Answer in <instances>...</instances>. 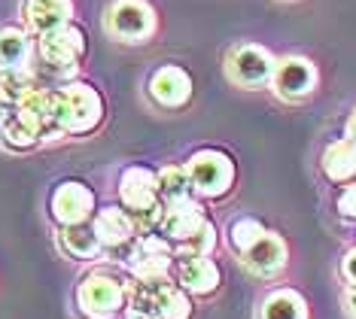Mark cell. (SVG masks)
Masks as SVG:
<instances>
[{
  "mask_svg": "<svg viewBox=\"0 0 356 319\" xmlns=\"http://www.w3.org/2000/svg\"><path fill=\"white\" fill-rule=\"evenodd\" d=\"M55 106V125L64 137H83L95 131L104 119V101L92 85L86 83H67L52 92Z\"/></svg>",
  "mask_w": 356,
  "mask_h": 319,
  "instance_id": "obj_1",
  "label": "cell"
},
{
  "mask_svg": "<svg viewBox=\"0 0 356 319\" xmlns=\"http://www.w3.org/2000/svg\"><path fill=\"white\" fill-rule=\"evenodd\" d=\"M156 10L147 0H113L104 13V31L116 43H147L156 34Z\"/></svg>",
  "mask_w": 356,
  "mask_h": 319,
  "instance_id": "obj_2",
  "label": "cell"
},
{
  "mask_svg": "<svg viewBox=\"0 0 356 319\" xmlns=\"http://www.w3.org/2000/svg\"><path fill=\"white\" fill-rule=\"evenodd\" d=\"M37 52H40V64L52 73V76H74L79 61L86 58V34L76 28L74 22L64 24L58 31L37 37Z\"/></svg>",
  "mask_w": 356,
  "mask_h": 319,
  "instance_id": "obj_3",
  "label": "cell"
},
{
  "mask_svg": "<svg viewBox=\"0 0 356 319\" xmlns=\"http://www.w3.org/2000/svg\"><path fill=\"white\" fill-rule=\"evenodd\" d=\"M128 304V286L110 274H88L76 286V307L86 319H116Z\"/></svg>",
  "mask_w": 356,
  "mask_h": 319,
  "instance_id": "obj_4",
  "label": "cell"
},
{
  "mask_svg": "<svg viewBox=\"0 0 356 319\" xmlns=\"http://www.w3.org/2000/svg\"><path fill=\"white\" fill-rule=\"evenodd\" d=\"M274 67H277V58L265 46H256V43L232 46L229 55H225V76L241 88L271 85Z\"/></svg>",
  "mask_w": 356,
  "mask_h": 319,
  "instance_id": "obj_5",
  "label": "cell"
},
{
  "mask_svg": "<svg viewBox=\"0 0 356 319\" xmlns=\"http://www.w3.org/2000/svg\"><path fill=\"white\" fill-rule=\"evenodd\" d=\"M186 170L192 177V189L201 198H222L234 183V165L220 149H198L186 161Z\"/></svg>",
  "mask_w": 356,
  "mask_h": 319,
  "instance_id": "obj_6",
  "label": "cell"
},
{
  "mask_svg": "<svg viewBox=\"0 0 356 319\" xmlns=\"http://www.w3.org/2000/svg\"><path fill=\"white\" fill-rule=\"evenodd\" d=\"M317 79L320 73L314 67V61L302 58V55H286V58L277 61L274 67V76H271V88L280 101H305L307 95L317 88Z\"/></svg>",
  "mask_w": 356,
  "mask_h": 319,
  "instance_id": "obj_7",
  "label": "cell"
},
{
  "mask_svg": "<svg viewBox=\"0 0 356 319\" xmlns=\"http://www.w3.org/2000/svg\"><path fill=\"white\" fill-rule=\"evenodd\" d=\"M49 213L58 225H79V222H92L95 216V195L86 183L79 179H64L55 186L52 198H49Z\"/></svg>",
  "mask_w": 356,
  "mask_h": 319,
  "instance_id": "obj_8",
  "label": "cell"
},
{
  "mask_svg": "<svg viewBox=\"0 0 356 319\" xmlns=\"http://www.w3.org/2000/svg\"><path fill=\"white\" fill-rule=\"evenodd\" d=\"M13 116H19L25 125H31L40 134V140L43 143H52V140H61V131L55 125V106H52V92H46V88H31L19 97V104H15V113Z\"/></svg>",
  "mask_w": 356,
  "mask_h": 319,
  "instance_id": "obj_9",
  "label": "cell"
},
{
  "mask_svg": "<svg viewBox=\"0 0 356 319\" xmlns=\"http://www.w3.org/2000/svg\"><path fill=\"white\" fill-rule=\"evenodd\" d=\"M147 92L161 110H180L192 97V76L177 64H165L149 76Z\"/></svg>",
  "mask_w": 356,
  "mask_h": 319,
  "instance_id": "obj_10",
  "label": "cell"
},
{
  "mask_svg": "<svg viewBox=\"0 0 356 319\" xmlns=\"http://www.w3.org/2000/svg\"><path fill=\"white\" fill-rule=\"evenodd\" d=\"M119 204L128 213H140L159 207V192H156V174L149 167L131 165L119 177Z\"/></svg>",
  "mask_w": 356,
  "mask_h": 319,
  "instance_id": "obj_11",
  "label": "cell"
},
{
  "mask_svg": "<svg viewBox=\"0 0 356 319\" xmlns=\"http://www.w3.org/2000/svg\"><path fill=\"white\" fill-rule=\"evenodd\" d=\"M207 222L204 216V207H201L198 201H183V204H174V207H165L161 213V222H159V234L165 237V240L174 243V250L186 243L192 234L198 231L201 225Z\"/></svg>",
  "mask_w": 356,
  "mask_h": 319,
  "instance_id": "obj_12",
  "label": "cell"
},
{
  "mask_svg": "<svg viewBox=\"0 0 356 319\" xmlns=\"http://www.w3.org/2000/svg\"><path fill=\"white\" fill-rule=\"evenodd\" d=\"M171 277H156V280H134L128 286V319H159L161 301L174 289Z\"/></svg>",
  "mask_w": 356,
  "mask_h": 319,
  "instance_id": "obj_13",
  "label": "cell"
},
{
  "mask_svg": "<svg viewBox=\"0 0 356 319\" xmlns=\"http://www.w3.org/2000/svg\"><path fill=\"white\" fill-rule=\"evenodd\" d=\"M28 31H34L37 37L58 31L74 19V0H25L22 6Z\"/></svg>",
  "mask_w": 356,
  "mask_h": 319,
  "instance_id": "obj_14",
  "label": "cell"
},
{
  "mask_svg": "<svg viewBox=\"0 0 356 319\" xmlns=\"http://www.w3.org/2000/svg\"><path fill=\"white\" fill-rule=\"evenodd\" d=\"M241 259H244L247 271H253L256 277H274L286 265V240L274 231H265Z\"/></svg>",
  "mask_w": 356,
  "mask_h": 319,
  "instance_id": "obj_15",
  "label": "cell"
},
{
  "mask_svg": "<svg viewBox=\"0 0 356 319\" xmlns=\"http://www.w3.org/2000/svg\"><path fill=\"white\" fill-rule=\"evenodd\" d=\"M92 225H95V234L101 237L104 243V256H107L110 250H119V247H128V243H134V225H131V216H128V210L122 207H104L92 216Z\"/></svg>",
  "mask_w": 356,
  "mask_h": 319,
  "instance_id": "obj_16",
  "label": "cell"
},
{
  "mask_svg": "<svg viewBox=\"0 0 356 319\" xmlns=\"http://www.w3.org/2000/svg\"><path fill=\"white\" fill-rule=\"evenodd\" d=\"M58 250L76 261H92V259L104 256V243H101V237L95 234L92 222L61 225L58 228Z\"/></svg>",
  "mask_w": 356,
  "mask_h": 319,
  "instance_id": "obj_17",
  "label": "cell"
},
{
  "mask_svg": "<svg viewBox=\"0 0 356 319\" xmlns=\"http://www.w3.org/2000/svg\"><path fill=\"white\" fill-rule=\"evenodd\" d=\"M177 283L189 295H210L220 286V268L213 265L210 256L201 259H180V271H177Z\"/></svg>",
  "mask_w": 356,
  "mask_h": 319,
  "instance_id": "obj_18",
  "label": "cell"
},
{
  "mask_svg": "<svg viewBox=\"0 0 356 319\" xmlns=\"http://www.w3.org/2000/svg\"><path fill=\"white\" fill-rule=\"evenodd\" d=\"M323 174L332 183H350V179H356V140L353 137H341V140L326 146V152H323Z\"/></svg>",
  "mask_w": 356,
  "mask_h": 319,
  "instance_id": "obj_19",
  "label": "cell"
},
{
  "mask_svg": "<svg viewBox=\"0 0 356 319\" xmlns=\"http://www.w3.org/2000/svg\"><path fill=\"white\" fill-rule=\"evenodd\" d=\"M156 192H159V204L161 207H174V204L189 201L195 189H192V177L186 165H168L156 174Z\"/></svg>",
  "mask_w": 356,
  "mask_h": 319,
  "instance_id": "obj_20",
  "label": "cell"
},
{
  "mask_svg": "<svg viewBox=\"0 0 356 319\" xmlns=\"http://www.w3.org/2000/svg\"><path fill=\"white\" fill-rule=\"evenodd\" d=\"M31 61V37L25 28L6 24L0 28V73L6 70H28Z\"/></svg>",
  "mask_w": 356,
  "mask_h": 319,
  "instance_id": "obj_21",
  "label": "cell"
},
{
  "mask_svg": "<svg viewBox=\"0 0 356 319\" xmlns=\"http://www.w3.org/2000/svg\"><path fill=\"white\" fill-rule=\"evenodd\" d=\"M259 319H307V301L296 289H274L259 304Z\"/></svg>",
  "mask_w": 356,
  "mask_h": 319,
  "instance_id": "obj_22",
  "label": "cell"
},
{
  "mask_svg": "<svg viewBox=\"0 0 356 319\" xmlns=\"http://www.w3.org/2000/svg\"><path fill=\"white\" fill-rule=\"evenodd\" d=\"M0 143H3L10 152H31L43 140H40V134L31 125H25L19 116H13L3 128H0Z\"/></svg>",
  "mask_w": 356,
  "mask_h": 319,
  "instance_id": "obj_23",
  "label": "cell"
},
{
  "mask_svg": "<svg viewBox=\"0 0 356 319\" xmlns=\"http://www.w3.org/2000/svg\"><path fill=\"white\" fill-rule=\"evenodd\" d=\"M262 234H265V225L259 222L256 216H238L229 225V243H232V250L238 252V256H244V252L253 247Z\"/></svg>",
  "mask_w": 356,
  "mask_h": 319,
  "instance_id": "obj_24",
  "label": "cell"
},
{
  "mask_svg": "<svg viewBox=\"0 0 356 319\" xmlns=\"http://www.w3.org/2000/svg\"><path fill=\"white\" fill-rule=\"evenodd\" d=\"M213 250H216V228L210 222H204L189 240L174 250V256L177 259H201V256H210Z\"/></svg>",
  "mask_w": 356,
  "mask_h": 319,
  "instance_id": "obj_25",
  "label": "cell"
},
{
  "mask_svg": "<svg viewBox=\"0 0 356 319\" xmlns=\"http://www.w3.org/2000/svg\"><path fill=\"white\" fill-rule=\"evenodd\" d=\"M159 319H192V298L186 289H180V283H177L165 295V301H161Z\"/></svg>",
  "mask_w": 356,
  "mask_h": 319,
  "instance_id": "obj_26",
  "label": "cell"
},
{
  "mask_svg": "<svg viewBox=\"0 0 356 319\" xmlns=\"http://www.w3.org/2000/svg\"><path fill=\"white\" fill-rule=\"evenodd\" d=\"M335 207H338V216L341 219H356V183L344 186V189L338 192Z\"/></svg>",
  "mask_w": 356,
  "mask_h": 319,
  "instance_id": "obj_27",
  "label": "cell"
},
{
  "mask_svg": "<svg viewBox=\"0 0 356 319\" xmlns=\"http://www.w3.org/2000/svg\"><path fill=\"white\" fill-rule=\"evenodd\" d=\"M341 277H344L347 289H353V286H356V250H350L341 259Z\"/></svg>",
  "mask_w": 356,
  "mask_h": 319,
  "instance_id": "obj_28",
  "label": "cell"
},
{
  "mask_svg": "<svg viewBox=\"0 0 356 319\" xmlns=\"http://www.w3.org/2000/svg\"><path fill=\"white\" fill-rule=\"evenodd\" d=\"M13 113H15V97L6 92L3 85H0V128H3L6 122L13 119Z\"/></svg>",
  "mask_w": 356,
  "mask_h": 319,
  "instance_id": "obj_29",
  "label": "cell"
},
{
  "mask_svg": "<svg viewBox=\"0 0 356 319\" xmlns=\"http://www.w3.org/2000/svg\"><path fill=\"white\" fill-rule=\"evenodd\" d=\"M344 307H347V313H350V316L356 319V286H353V289H347V292H344Z\"/></svg>",
  "mask_w": 356,
  "mask_h": 319,
  "instance_id": "obj_30",
  "label": "cell"
},
{
  "mask_svg": "<svg viewBox=\"0 0 356 319\" xmlns=\"http://www.w3.org/2000/svg\"><path fill=\"white\" fill-rule=\"evenodd\" d=\"M347 137H353V140H356V110H353L350 122H347Z\"/></svg>",
  "mask_w": 356,
  "mask_h": 319,
  "instance_id": "obj_31",
  "label": "cell"
}]
</instances>
